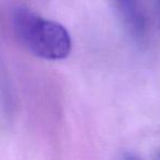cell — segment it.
<instances>
[{"instance_id": "6da1fadb", "label": "cell", "mask_w": 160, "mask_h": 160, "mask_svg": "<svg viewBox=\"0 0 160 160\" xmlns=\"http://www.w3.org/2000/svg\"><path fill=\"white\" fill-rule=\"evenodd\" d=\"M12 25L19 41L38 57L59 60L70 54V35L55 21L42 18L27 8H17L12 14Z\"/></svg>"}, {"instance_id": "7a4b0ae2", "label": "cell", "mask_w": 160, "mask_h": 160, "mask_svg": "<svg viewBox=\"0 0 160 160\" xmlns=\"http://www.w3.org/2000/svg\"><path fill=\"white\" fill-rule=\"evenodd\" d=\"M116 1H118L122 5L125 16H126L128 22L134 27V29L142 30L144 20H142V13L139 12V9L137 7L136 0H116Z\"/></svg>"}, {"instance_id": "3957f363", "label": "cell", "mask_w": 160, "mask_h": 160, "mask_svg": "<svg viewBox=\"0 0 160 160\" xmlns=\"http://www.w3.org/2000/svg\"><path fill=\"white\" fill-rule=\"evenodd\" d=\"M158 2H159V6H160V0H158Z\"/></svg>"}]
</instances>
